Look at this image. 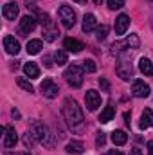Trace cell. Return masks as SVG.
<instances>
[{"label": "cell", "mask_w": 153, "mask_h": 155, "mask_svg": "<svg viewBox=\"0 0 153 155\" xmlns=\"http://www.w3.org/2000/svg\"><path fill=\"white\" fill-rule=\"evenodd\" d=\"M130 155H142V152H141L139 148H132V152H130Z\"/></svg>", "instance_id": "obj_33"}, {"label": "cell", "mask_w": 153, "mask_h": 155, "mask_svg": "<svg viewBox=\"0 0 153 155\" xmlns=\"http://www.w3.org/2000/svg\"><path fill=\"white\" fill-rule=\"evenodd\" d=\"M106 35H108V27H106V25H99V27L96 29V38L99 40V41L106 38Z\"/></svg>", "instance_id": "obj_28"}, {"label": "cell", "mask_w": 153, "mask_h": 155, "mask_svg": "<svg viewBox=\"0 0 153 155\" xmlns=\"http://www.w3.org/2000/svg\"><path fill=\"white\" fill-rule=\"evenodd\" d=\"M139 71L146 76H153V63L148 58H141L139 60Z\"/></svg>", "instance_id": "obj_16"}, {"label": "cell", "mask_w": 153, "mask_h": 155, "mask_svg": "<svg viewBox=\"0 0 153 155\" xmlns=\"http://www.w3.org/2000/svg\"><path fill=\"white\" fill-rule=\"evenodd\" d=\"M96 69H97V65H96L94 60H85L83 61V71L85 72H96Z\"/></svg>", "instance_id": "obj_26"}, {"label": "cell", "mask_w": 153, "mask_h": 155, "mask_svg": "<svg viewBox=\"0 0 153 155\" xmlns=\"http://www.w3.org/2000/svg\"><path fill=\"white\" fill-rule=\"evenodd\" d=\"M150 92H151V88H150L142 79H135V81H133V85H132V94H133L135 97H148Z\"/></svg>", "instance_id": "obj_7"}, {"label": "cell", "mask_w": 153, "mask_h": 155, "mask_svg": "<svg viewBox=\"0 0 153 155\" xmlns=\"http://www.w3.org/2000/svg\"><path fill=\"white\" fill-rule=\"evenodd\" d=\"M54 61L58 65H65L67 63V52L65 51H56L54 52Z\"/></svg>", "instance_id": "obj_24"}, {"label": "cell", "mask_w": 153, "mask_h": 155, "mask_svg": "<svg viewBox=\"0 0 153 155\" xmlns=\"http://www.w3.org/2000/svg\"><path fill=\"white\" fill-rule=\"evenodd\" d=\"M83 144L79 143V141H72V143H69L67 144V152L69 153H74V155H79V153H83Z\"/></svg>", "instance_id": "obj_22"}, {"label": "cell", "mask_w": 153, "mask_h": 155, "mask_svg": "<svg viewBox=\"0 0 153 155\" xmlns=\"http://www.w3.org/2000/svg\"><path fill=\"white\" fill-rule=\"evenodd\" d=\"M153 126V112L150 108H144V112H142V116H141V128H150Z\"/></svg>", "instance_id": "obj_18"}, {"label": "cell", "mask_w": 153, "mask_h": 155, "mask_svg": "<svg viewBox=\"0 0 153 155\" xmlns=\"http://www.w3.org/2000/svg\"><path fill=\"white\" fill-rule=\"evenodd\" d=\"M16 83H18V87H20V88H24L25 92H33V90H34V87H33L27 79H24V78H18V79H16Z\"/></svg>", "instance_id": "obj_25"}, {"label": "cell", "mask_w": 153, "mask_h": 155, "mask_svg": "<svg viewBox=\"0 0 153 155\" xmlns=\"http://www.w3.org/2000/svg\"><path fill=\"white\" fill-rule=\"evenodd\" d=\"M105 141H106V135H105L103 132H99V134H97V137H96V144H97V146H103V144H105Z\"/></svg>", "instance_id": "obj_31"}, {"label": "cell", "mask_w": 153, "mask_h": 155, "mask_svg": "<svg viewBox=\"0 0 153 155\" xmlns=\"http://www.w3.org/2000/svg\"><path fill=\"white\" fill-rule=\"evenodd\" d=\"M61 112H63V117H65V121L69 123V126H70V128L77 130V128L83 124V110H81V107L77 105L76 99L67 97V99L63 101Z\"/></svg>", "instance_id": "obj_1"}, {"label": "cell", "mask_w": 153, "mask_h": 155, "mask_svg": "<svg viewBox=\"0 0 153 155\" xmlns=\"http://www.w3.org/2000/svg\"><path fill=\"white\" fill-rule=\"evenodd\" d=\"M63 47H65L69 52H81V51L85 49V45H83L79 40H76V38H65Z\"/></svg>", "instance_id": "obj_14"}, {"label": "cell", "mask_w": 153, "mask_h": 155, "mask_svg": "<svg viewBox=\"0 0 153 155\" xmlns=\"http://www.w3.org/2000/svg\"><path fill=\"white\" fill-rule=\"evenodd\" d=\"M124 5V0H108V7L112 9V11H115V9H121Z\"/></svg>", "instance_id": "obj_29"}, {"label": "cell", "mask_w": 153, "mask_h": 155, "mask_svg": "<svg viewBox=\"0 0 153 155\" xmlns=\"http://www.w3.org/2000/svg\"><path fill=\"white\" fill-rule=\"evenodd\" d=\"M45 67H47V69H50V67H52V63H50V58H49V56H45Z\"/></svg>", "instance_id": "obj_35"}, {"label": "cell", "mask_w": 153, "mask_h": 155, "mask_svg": "<svg viewBox=\"0 0 153 155\" xmlns=\"http://www.w3.org/2000/svg\"><path fill=\"white\" fill-rule=\"evenodd\" d=\"M22 155H29V153H22Z\"/></svg>", "instance_id": "obj_40"}, {"label": "cell", "mask_w": 153, "mask_h": 155, "mask_svg": "<svg viewBox=\"0 0 153 155\" xmlns=\"http://www.w3.org/2000/svg\"><path fill=\"white\" fill-rule=\"evenodd\" d=\"M4 49L7 54L16 56L20 52V43H18V40H15V36H5L4 38Z\"/></svg>", "instance_id": "obj_11"}, {"label": "cell", "mask_w": 153, "mask_h": 155, "mask_svg": "<svg viewBox=\"0 0 153 155\" xmlns=\"http://www.w3.org/2000/svg\"><path fill=\"white\" fill-rule=\"evenodd\" d=\"M41 47H43V45H41V40H29L25 49H27L29 54H38L40 51H41Z\"/></svg>", "instance_id": "obj_21"}, {"label": "cell", "mask_w": 153, "mask_h": 155, "mask_svg": "<svg viewBox=\"0 0 153 155\" xmlns=\"http://www.w3.org/2000/svg\"><path fill=\"white\" fill-rule=\"evenodd\" d=\"M40 90H41V94H43L45 97L54 99V97L58 96V92H60V87H58L52 79H43V83H41Z\"/></svg>", "instance_id": "obj_5"}, {"label": "cell", "mask_w": 153, "mask_h": 155, "mask_svg": "<svg viewBox=\"0 0 153 155\" xmlns=\"http://www.w3.org/2000/svg\"><path fill=\"white\" fill-rule=\"evenodd\" d=\"M148 155H153V141L148 143Z\"/></svg>", "instance_id": "obj_34"}, {"label": "cell", "mask_w": 153, "mask_h": 155, "mask_svg": "<svg viewBox=\"0 0 153 155\" xmlns=\"http://www.w3.org/2000/svg\"><path fill=\"white\" fill-rule=\"evenodd\" d=\"M83 69L79 67V65H69L67 69H65V72H63V78H65V81L72 87V88H79L81 87V83H83Z\"/></svg>", "instance_id": "obj_3"}, {"label": "cell", "mask_w": 153, "mask_h": 155, "mask_svg": "<svg viewBox=\"0 0 153 155\" xmlns=\"http://www.w3.org/2000/svg\"><path fill=\"white\" fill-rule=\"evenodd\" d=\"M115 71H117L119 78H121V79H124V81H128V79H132V78H133V67H132V63H128V61L119 60V63H117Z\"/></svg>", "instance_id": "obj_8"}, {"label": "cell", "mask_w": 153, "mask_h": 155, "mask_svg": "<svg viewBox=\"0 0 153 155\" xmlns=\"http://www.w3.org/2000/svg\"><path fill=\"white\" fill-rule=\"evenodd\" d=\"M124 45H126V47H130V49H139L141 40H139L137 35H130V36L126 38V41H124Z\"/></svg>", "instance_id": "obj_23"}, {"label": "cell", "mask_w": 153, "mask_h": 155, "mask_svg": "<svg viewBox=\"0 0 153 155\" xmlns=\"http://www.w3.org/2000/svg\"><path fill=\"white\" fill-rule=\"evenodd\" d=\"M58 15H60V20H61V25L65 27V29H70V27H74V24H76V13L72 11V7L70 5H61L60 7V11H58Z\"/></svg>", "instance_id": "obj_4"}, {"label": "cell", "mask_w": 153, "mask_h": 155, "mask_svg": "<svg viewBox=\"0 0 153 155\" xmlns=\"http://www.w3.org/2000/svg\"><path fill=\"white\" fill-rule=\"evenodd\" d=\"M99 87H101L105 92H108V90H110V83H108L105 78H101V79H99Z\"/></svg>", "instance_id": "obj_32"}, {"label": "cell", "mask_w": 153, "mask_h": 155, "mask_svg": "<svg viewBox=\"0 0 153 155\" xmlns=\"http://www.w3.org/2000/svg\"><path fill=\"white\" fill-rule=\"evenodd\" d=\"M34 27H36V18L34 16H31V15H27V16H24L22 20H20V35H29V33H33L34 31Z\"/></svg>", "instance_id": "obj_9"}, {"label": "cell", "mask_w": 153, "mask_h": 155, "mask_svg": "<svg viewBox=\"0 0 153 155\" xmlns=\"http://www.w3.org/2000/svg\"><path fill=\"white\" fill-rule=\"evenodd\" d=\"M4 130H5V137H4V146H5V148H13V146L16 144V141H18L16 130H15V126H7V128H4Z\"/></svg>", "instance_id": "obj_12"}, {"label": "cell", "mask_w": 153, "mask_h": 155, "mask_svg": "<svg viewBox=\"0 0 153 155\" xmlns=\"http://www.w3.org/2000/svg\"><path fill=\"white\" fill-rule=\"evenodd\" d=\"M11 116L15 117V119H18V117H20V112H18L16 108H13V112H11Z\"/></svg>", "instance_id": "obj_36"}, {"label": "cell", "mask_w": 153, "mask_h": 155, "mask_svg": "<svg viewBox=\"0 0 153 155\" xmlns=\"http://www.w3.org/2000/svg\"><path fill=\"white\" fill-rule=\"evenodd\" d=\"M77 4H83V5H85V4H86V0H76Z\"/></svg>", "instance_id": "obj_38"}, {"label": "cell", "mask_w": 153, "mask_h": 155, "mask_svg": "<svg viewBox=\"0 0 153 155\" xmlns=\"http://www.w3.org/2000/svg\"><path fill=\"white\" fill-rule=\"evenodd\" d=\"M2 15H4V18H7V20H15V18L18 16V4H16V2H7V4L4 5V9H2Z\"/></svg>", "instance_id": "obj_13"}, {"label": "cell", "mask_w": 153, "mask_h": 155, "mask_svg": "<svg viewBox=\"0 0 153 155\" xmlns=\"http://www.w3.org/2000/svg\"><path fill=\"white\" fill-rule=\"evenodd\" d=\"M85 103H86V108H88L90 112H96V110L101 107V96H99V92L88 90V92L85 94Z\"/></svg>", "instance_id": "obj_6"}, {"label": "cell", "mask_w": 153, "mask_h": 155, "mask_svg": "<svg viewBox=\"0 0 153 155\" xmlns=\"http://www.w3.org/2000/svg\"><path fill=\"white\" fill-rule=\"evenodd\" d=\"M97 29V22H96V16L94 15H85V18H83V31L85 33H92V31H96Z\"/></svg>", "instance_id": "obj_15"}, {"label": "cell", "mask_w": 153, "mask_h": 155, "mask_svg": "<svg viewBox=\"0 0 153 155\" xmlns=\"http://www.w3.org/2000/svg\"><path fill=\"white\" fill-rule=\"evenodd\" d=\"M58 35H60V33H58L56 29H45V31H43V38L47 40V41H54V40L58 38Z\"/></svg>", "instance_id": "obj_27"}, {"label": "cell", "mask_w": 153, "mask_h": 155, "mask_svg": "<svg viewBox=\"0 0 153 155\" xmlns=\"http://www.w3.org/2000/svg\"><path fill=\"white\" fill-rule=\"evenodd\" d=\"M94 2H96V4H101V2H103V0H94Z\"/></svg>", "instance_id": "obj_39"}, {"label": "cell", "mask_w": 153, "mask_h": 155, "mask_svg": "<svg viewBox=\"0 0 153 155\" xmlns=\"http://www.w3.org/2000/svg\"><path fill=\"white\" fill-rule=\"evenodd\" d=\"M24 72H25V76L33 78V79L40 76L38 65H36V63H33V61H29V63H25V65H24Z\"/></svg>", "instance_id": "obj_19"}, {"label": "cell", "mask_w": 153, "mask_h": 155, "mask_svg": "<svg viewBox=\"0 0 153 155\" xmlns=\"http://www.w3.org/2000/svg\"><path fill=\"white\" fill-rule=\"evenodd\" d=\"M7 155H13V153H7Z\"/></svg>", "instance_id": "obj_41"}, {"label": "cell", "mask_w": 153, "mask_h": 155, "mask_svg": "<svg viewBox=\"0 0 153 155\" xmlns=\"http://www.w3.org/2000/svg\"><path fill=\"white\" fill-rule=\"evenodd\" d=\"M128 27H130V16L128 15H119L115 18V35L122 36L128 31Z\"/></svg>", "instance_id": "obj_10"}, {"label": "cell", "mask_w": 153, "mask_h": 155, "mask_svg": "<svg viewBox=\"0 0 153 155\" xmlns=\"http://www.w3.org/2000/svg\"><path fill=\"white\" fill-rule=\"evenodd\" d=\"M31 134L34 135V139L41 143L43 146H47V148H52L54 146V135L50 134V130L43 124V123H40V121H33L31 123Z\"/></svg>", "instance_id": "obj_2"}, {"label": "cell", "mask_w": 153, "mask_h": 155, "mask_svg": "<svg viewBox=\"0 0 153 155\" xmlns=\"http://www.w3.org/2000/svg\"><path fill=\"white\" fill-rule=\"evenodd\" d=\"M24 143H25V146H33V144H34V135H33L31 132H27V134L24 135Z\"/></svg>", "instance_id": "obj_30"}, {"label": "cell", "mask_w": 153, "mask_h": 155, "mask_svg": "<svg viewBox=\"0 0 153 155\" xmlns=\"http://www.w3.org/2000/svg\"><path fill=\"white\" fill-rule=\"evenodd\" d=\"M106 155H122V153H121L119 150H112V152H108Z\"/></svg>", "instance_id": "obj_37"}, {"label": "cell", "mask_w": 153, "mask_h": 155, "mask_svg": "<svg viewBox=\"0 0 153 155\" xmlns=\"http://www.w3.org/2000/svg\"><path fill=\"white\" fill-rule=\"evenodd\" d=\"M126 141H128V135L122 130H114L112 132V143L115 146H122V144H126Z\"/></svg>", "instance_id": "obj_17"}, {"label": "cell", "mask_w": 153, "mask_h": 155, "mask_svg": "<svg viewBox=\"0 0 153 155\" xmlns=\"http://www.w3.org/2000/svg\"><path fill=\"white\" fill-rule=\"evenodd\" d=\"M115 116V108L112 105H108V107H105V110L101 112V116H99V121L101 123H110Z\"/></svg>", "instance_id": "obj_20"}]
</instances>
